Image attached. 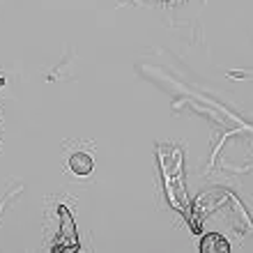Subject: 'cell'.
Listing matches in <instances>:
<instances>
[{
    "label": "cell",
    "instance_id": "obj_1",
    "mask_svg": "<svg viewBox=\"0 0 253 253\" xmlns=\"http://www.w3.org/2000/svg\"><path fill=\"white\" fill-rule=\"evenodd\" d=\"M200 251L203 253H228L230 247H228V242L221 237V235L212 233V235H205L203 242H200Z\"/></svg>",
    "mask_w": 253,
    "mask_h": 253
},
{
    "label": "cell",
    "instance_id": "obj_2",
    "mask_svg": "<svg viewBox=\"0 0 253 253\" xmlns=\"http://www.w3.org/2000/svg\"><path fill=\"white\" fill-rule=\"evenodd\" d=\"M69 168H72L76 175H90L92 173V159H90L85 152H76V154H72V159H69Z\"/></svg>",
    "mask_w": 253,
    "mask_h": 253
}]
</instances>
